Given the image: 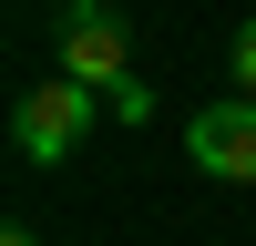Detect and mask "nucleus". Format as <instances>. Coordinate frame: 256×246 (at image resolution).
Listing matches in <instances>:
<instances>
[{
	"mask_svg": "<svg viewBox=\"0 0 256 246\" xmlns=\"http://www.w3.org/2000/svg\"><path fill=\"white\" fill-rule=\"evenodd\" d=\"M102 123V92L92 82H72V72H52L41 92H20V113H10V144H20V164H62L82 134Z\"/></svg>",
	"mask_w": 256,
	"mask_h": 246,
	"instance_id": "f257e3e1",
	"label": "nucleus"
},
{
	"mask_svg": "<svg viewBox=\"0 0 256 246\" xmlns=\"http://www.w3.org/2000/svg\"><path fill=\"white\" fill-rule=\"evenodd\" d=\"M62 72H72V82H92V92H113V82L134 72V31H123V10L72 0V10H62Z\"/></svg>",
	"mask_w": 256,
	"mask_h": 246,
	"instance_id": "f03ea898",
	"label": "nucleus"
},
{
	"mask_svg": "<svg viewBox=\"0 0 256 246\" xmlns=\"http://www.w3.org/2000/svg\"><path fill=\"white\" fill-rule=\"evenodd\" d=\"M184 154H195L205 174H226V184H256V92L195 113V123H184Z\"/></svg>",
	"mask_w": 256,
	"mask_h": 246,
	"instance_id": "7ed1b4c3",
	"label": "nucleus"
},
{
	"mask_svg": "<svg viewBox=\"0 0 256 246\" xmlns=\"http://www.w3.org/2000/svg\"><path fill=\"white\" fill-rule=\"evenodd\" d=\"M102 113H113V123H144V113H154V92H144V72H123L113 92H102Z\"/></svg>",
	"mask_w": 256,
	"mask_h": 246,
	"instance_id": "20e7f679",
	"label": "nucleus"
},
{
	"mask_svg": "<svg viewBox=\"0 0 256 246\" xmlns=\"http://www.w3.org/2000/svg\"><path fill=\"white\" fill-rule=\"evenodd\" d=\"M226 72H236V92H256V20H246L236 41H226Z\"/></svg>",
	"mask_w": 256,
	"mask_h": 246,
	"instance_id": "39448f33",
	"label": "nucleus"
},
{
	"mask_svg": "<svg viewBox=\"0 0 256 246\" xmlns=\"http://www.w3.org/2000/svg\"><path fill=\"white\" fill-rule=\"evenodd\" d=\"M0 246H41V236H31V226H10V236H0Z\"/></svg>",
	"mask_w": 256,
	"mask_h": 246,
	"instance_id": "423d86ee",
	"label": "nucleus"
}]
</instances>
